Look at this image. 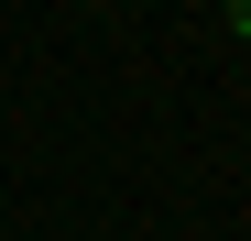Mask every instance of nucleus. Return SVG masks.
I'll return each instance as SVG.
<instances>
[{"mask_svg": "<svg viewBox=\"0 0 251 241\" xmlns=\"http://www.w3.org/2000/svg\"><path fill=\"white\" fill-rule=\"evenodd\" d=\"M229 33H240V44H251V0H229Z\"/></svg>", "mask_w": 251, "mask_h": 241, "instance_id": "f257e3e1", "label": "nucleus"}]
</instances>
